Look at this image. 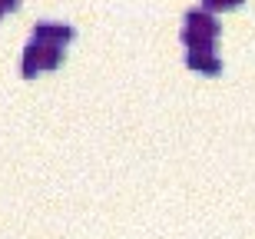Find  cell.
I'll return each instance as SVG.
<instances>
[{
  "instance_id": "1",
  "label": "cell",
  "mask_w": 255,
  "mask_h": 239,
  "mask_svg": "<svg viewBox=\"0 0 255 239\" xmlns=\"http://www.w3.org/2000/svg\"><path fill=\"white\" fill-rule=\"evenodd\" d=\"M216 33L219 23L212 17V10L206 7H189L182 17V40L189 43V50H216Z\"/></svg>"
},
{
  "instance_id": "2",
  "label": "cell",
  "mask_w": 255,
  "mask_h": 239,
  "mask_svg": "<svg viewBox=\"0 0 255 239\" xmlns=\"http://www.w3.org/2000/svg\"><path fill=\"white\" fill-rule=\"evenodd\" d=\"M63 60V43H50V40H37L30 37L27 47H23V57H20V70L23 77H33L40 70H50Z\"/></svg>"
},
{
  "instance_id": "3",
  "label": "cell",
  "mask_w": 255,
  "mask_h": 239,
  "mask_svg": "<svg viewBox=\"0 0 255 239\" xmlns=\"http://www.w3.org/2000/svg\"><path fill=\"white\" fill-rule=\"evenodd\" d=\"M33 37L37 40H50V43H70L76 37V30L66 23V20H37L33 23Z\"/></svg>"
},
{
  "instance_id": "4",
  "label": "cell",
  "mask_w": 255,
  "mask_h": 239,
  "mask_svg": "<svg viewBox=\"0 0 255 239\" xmlns=\"http://www.w3.org/2000/svg\"><path fill=\"white\" fill-rule=\"evenodd\" d=\"M186 63L192 70H202V73H219L222 70V60L216 57V50H189L186 53Z\"/></svg>"
},
{
  "instance_id": "5",
  "label": "cell",
  "mask_w": 255,
  "mask_h": 239,
  "mask_svg": "<svg viewBox=\"0 0 255 239\" xmlns=\"http://www.w3.org/2000/svg\"><path fill=\"white\" fill-rule=\"evenodd\" d=\"M202 3H206V10H226V7L242 3V0H202Z\"/></svg>"
},
{
  "instance_id": "6",
  "label": "cell",
  "mask_w": 255,
  "mask_h": 239,
  "mask_svg": "<svg viewBox=\"0 0 255 239\" xmlns=\"http://www.w3.org/2000/svg\"><path fill=\"white\" fill-rule=\"evenodd\" d=\"M20 0H0V13H7V10H13Z\"/></svg>"
}]
</instances>
